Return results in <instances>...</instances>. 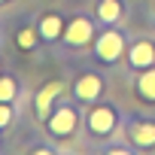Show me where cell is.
Returning <instances> with one entry per match:
<instances>
[{
	"instance_id": "cell-1",
	"label": "cell",
	"mask_w": 155,
	"mask_h": 155,
	"mask_svg": "<svg viewBox=\"0 0 155 155\" xmlns=\"http://www.w3.org/2000/svg\"><path fill=\"white\" fill-rule=\"evenodd\" d=\"M76 125H79V116H76L73 107H58L49 119H46V128L52 137H70L76 131Z\"/></svg>"
},
{
	"instance_id": "cell-2",
	"label": "cell",
	"mask_w": 155,
	"mask_h": 155,
	"mask_svg": "<svg viewBox=\"0 0 155 155\" xmlns=\"http://www.w3.org/2000/svg\"><path fill=\"white\" fill-rule=\"evenodd\" d=\"M85 122H88V131H91V134L107 137V134H113V128H116V113H113L110 107H94Z\"/></svg>"
},
{
	"instance_id": "cell-3",
	"label": "cell",
	"mask_w": 155,
	"mask_h": 155,
	"mask_svg": "<svg viewBox=\"0 0 155 155\" xmlns=\"http://www.w3.org/2000/svg\"><path fill=\"white\" fill-rule=\"evenodd\" d=\"M122 46H125L122 34H119V31H107V34H101V40H97L94 52H97V58H101V61H116V58L122 55Z\"/></svg>"
},
{
	"instance_id": "cell-4",
	"label": "cell",
	"mask_w": 155,
	"mask_h": 155,
	"mask_svg": "<svg viewBox=\"0 0 155 155\" xmlns=\"http://www.w3.org/2000/svg\"><path fill=\"white\" fill-rule=\"evenodd\" d=\"M91 21L88 18H73L67 28H64V43L67 46H85V43H91Z\"/></svg>"
},
{
	"instance_id": "cell-5",
	"label": "cell",
	"mask_w": 155,
	"mask_h": 155,
	"mask_svg": "<svg viewBox=\"0 0 155 155\" xmlns=\"http://www.w3.org/2000/svg\"><path fill=\"white\" fill-rule=\"evenodd\" d=\"M61 91H64L61 82H49L46 88H40V94H37V101H34V110H37V119H40V122H46V119L52 116V101H55Z\"/></svg>"
},
{
	"instance_id": "cell-6",
	"label": "cell",
	"mask_w": 155,
	"mask_h": 155,
	"mask_svg": "<svg viewBox=\"0 0 155 155\" xmlns=\"http://www.w3.org/2000/svg\"><path fill=\"white\" fill-rule=\"evenodd\" d=\"M101 91H104V82L97 79L94 73L79 76V79H76V85H73L76 101H97V97H101Z\"/></svg>"
},
{
	"instance_id": "cell-7",
	"label": "cell",
	"mask_w": 155,
	"mask_h": 155,
	"mask_svg": "<svg viewBox=\"0 0 155 155\" xmlns=\"http://www.w3.org/2000/svg\"><path fill=\"white\" fill-rule=\"evenodd\" d=\"M37 31H40V37L43 40H58V37H64V21H61V15L58 12H49V15H43L40 18V25H37Z\"/></svg>"
},
{
	"instance_id": "cell-8",
	"label": "cell",
	"mask_w": 155,
	"mask_h": 155,
	"mask_svg": "<svg viewBox=\"0 0 155 155\" xmlns=\"http://www.w3.org/2000/svg\"><path fill=\"white\" fill-rule=\"evenodd\" d=\"M152 61H155V46L152 43H137L131 49V64L134 67H152Z\"/></svg>"
},
{
	"instance_id": "cell-9",
	"label": "cell",
	"mask_w": 155,
	"mask_h": 155,
	"mask_svg": "<svg viewBox=\"0 0 155 155\" xmlns=\"http://www.w3.org/2000/svg\"><path fill=\"white\" fill-rule=\"evenodd\" d=\"M43 37H40V31L37 28H18V34H15V46L18 49H25V52H31V49H37V43H40Z\"/></svg>"
},
{
	"instance_id": "cell-10",
	"label": "cell",
	"mask_w": 155,
	"mask_h": 155,
	"mask_svg": "<svg viewBox=\"0 0 155 155\" xmlns=\"http://www.w3.org/2000/svg\"><path fill=\"white\" fill-rule=\"evenodd\" d=\"M122 15V6H119V0H101V3H97V18L101 21H116Z\"/></svg>"
},
{
	"instance_id": "cell-11",
	"label": "cell",
	"mask_w": 155,
	"mask_h": 155,
	"mask_svg": "<svg viewBox=\"0 0 155 155\" xmlns=\"http://www.w3.org/2000/svg\"><path fill=\"white\" fill-rule=\"evenodd\" d=\"M18 97V82L12 79V76H3L0 73V101L3 104H12Z\"/></svg>"
},
{
	"instance_id": "cell-12",
	"label": "cell",
	"mask_w": 155,
	"mask_h": 155,
	"mask_svg": "<svg viewBox=\"0 0 155 155\" xmlns=\"http://www.w3.org/2000/svg\"><path fill=\"white\" fill-rule=\"evenodd\" d=\"M131 140H134L137 146H152V143H155V125H137V128L131 131Z\"/></svg>"
},
{
	"instance_id": "cell-13",
	"label": "cell",
	"mask_w": 155,
	"mask_h": 155,
	"mask_svg": "<svg viewBox=\"0 0 155 155\" xmlns=\"http://www.w3.org/2000/svg\"><path fill=\"white\" fill-rule=\"evenodd\" d=\"M137 91H140L146 101H155V70H146L140 79H137Z\"/></svg>"
},
{
	"instance_id": "cell-14",
	"label": "cell",
	"mask_w": 155,
	"mask_h": 155,
	"mask_svg": "<svg viewBox=\"0 0 155 155\" xmlns=\"http://www.w3.org/2000/svg\"><path fill=\"white\" fill-rule=\"evenodd\" d=\"M9 125H12V107L0 101V131H3V128H9Z\"/></svg>"
},
{
	"instance_id": "cell-15",
	"label": "cell",
	"mask_w": 155,
	"mask_h": 155,
	"mask_svg": "<svg viewBox=\"0 0 155 155\" xmlns=\"http://www.w3.org/2000/svg\"><path fill=\"white\" fill-rule=\"evenodd\" d=\"M0 3H6V0H0Z\"/></svg>"
}]
</instances>
